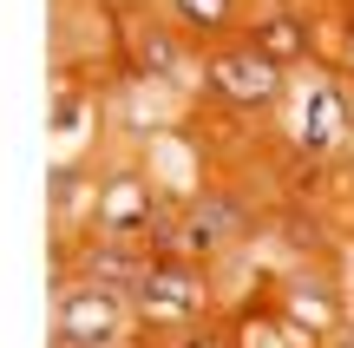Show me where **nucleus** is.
Listing matches in <instances>:
<instances>
[{
  "label": "nucleus",
  "mask_w": 354,
  "mask_h": 348,
  "mask_svg": "<svg viewBox=\"0 0 354 348\" xmlns=\"http://www.w3.org/2000/svg\"><path fill=\"white\" fill-rule=\"evenodd\" d=\"M131 302H138L145 322H171L184 329L190 315L203 309V276L190 263H151V270L131 276Z\"/></svg>",
  "instance_id": "obj_1"
},
{
  "label": "nucleus",
  "mask_w": 354,
  "mask_h": 348,
  "mask_svg": "<svg viewBox=\"0 0 354 348\" xmlns=\"http://www.w3.org/2000/svg\"><path fill=\"white\" fill-rule=\"evenodd\" d=\"M118 329H125V296L118 289H73V296L59 302V342L66 348H112Z\"/></svg>",
  "instance_id": "obj_2"
},
{
  "label": "nucleus",
  "mask_w": 354,
  "mask_h": 348,
  "mask_svg": "<svg viewBox=\"0 0 354 348\" xmlns=\"http://www.w3.org/2000/svg\"><path fill=\"white\" fill-rule=\"evenodd\" d=\"M210 86L223 92L230 105H269L282 92V66L256 46H223L210 59Z\"/></svg>",
  "instance_id": "obj_3"
},
{
  "label": "nucleus",
  "mask_w": 354,
  "mask_h": 348,
  "mask_svg": "<svg viewBox=\"0 0 354 348\" xmlns=\"http://www.w3.org/2000/svg\"><path fill=\"white\" fill-rule=\"evenodd\" d=\"M250 46H256V53H269L276 66H295V59L308 53V26L295 20V13H269V20H256Z\"/></svg>",
  "instance_id": "obj_4"
},
{
  "label": "nucleus",
  "mask_w": 354,
  "mask_h": 348,
  "mask_svg": "<svg viewBox=\"0 0 354 348\" xmlns=\"http://www.w3.org/2000/svg\"><path fill=\"white\" fill-rule=\"evenodd\" d=\"M171 7H177V20L197 26V33H216V26L230 20V0H171Z\"/></svg>",
  "instance_id": "obj_5"
},
{
  "label": "nucleus",
  "mask_w": 354,
  "mask_h": 348,
  "mask_svg": "<svg viewBox=\"0 0 354 348\" xmlns=\"http://www.w3.org/2000/svg\"><path fill=\"white\" fill-rule=\"evenodd\" d=\"M223 230H230V217L210 204V210H197V217L184 223V244H190V250H216V244H223Z\"/></svg>",
  "instance_id": "obj_6"
},
{
  "label": "nucleus",
  "mask_w": 354,
  "mask_h": 348,
  "mask_svg": "<svg viewBox=\"0 0 354 348\" xmlns=\"http://www.w3.org/2000/svg\"><path fill=\"white\" fill-rule=\"evenodd\" d=\"M177 348H223V342H216V336H184Z\"/></svg>",
  "instance_id": "obj_7"
}]
</instances>
